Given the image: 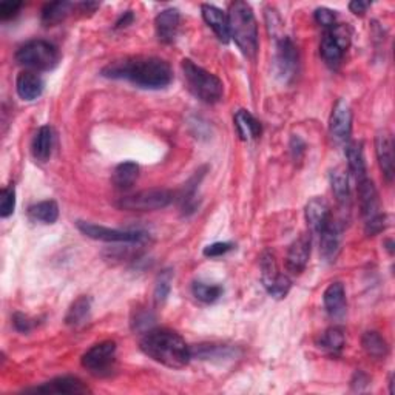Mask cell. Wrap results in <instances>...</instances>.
<instances>
[{
	"label": "cell",
	"instance_id": "6da1fadb",
	"mask_svg": "<svg viewBox=\"0 0 395 395\" xmlns=\"http://www.w3.org/2000/svg\"><path fill=\"white\" fill-rule=\"evenodd\" d=\"M104 77L130 80L139 88L161 90L173 79L172 68L159 58H125L113 60L101 71Z\"/></svg>",
	"mask_w": 395,
	"mask_h": 395
},
{
	"label": "cell",
	"instance_id": "7a4b0ae2",
	"mask_svg": "<svg viewBox=\"0 0 395 395\" xmlns=\"http://www.w3.org/2000/svg\"><path fill=\"white\" fill-rule=\"evenodd\" d=\"M139 347L151 360L170 369H183L192 360L190 346L181 335L170 329L147 330Z\"/></svg>",
	"mask_w": 395,
	"mask_h": 395
},
{
	"label": "cell",
	"instance_id": "3957f363",
	"mask_svg": "<svg viewBox=\"0 0 395 395\" xmlns=\"http://www.w3.org/2000/svg\"><path fill=\"white\" fill-rule=\"evenodd\" d=\"M230 38L235 40L242 55L254 59L258 51V25L254 10L246 2L230 5L227 14Z\"/></svg>",
	"mask_w": 395,
	"mask_h": 395
},
{
	"label": "cell",
	"instance_id": "277c9868",
	"mask_svg": "<svg viewBox=\"0 0 395 395\" xmlns=\"http://www.w3.org/2000/svg\"><path fill=\"white\" fill-rule=\"evenodd\" d=\"M181 67L187 87L195 97L205 104H217L221 101L224 96V85L220 77L196 65L190 59H184Z\"/></svg>",
	"mask_w": 395,
	"mask_h": 395
},
{
	"label": "cell",
	"instance_id": "5b68a950",
	"mask_svg": "<svg viewBox=\"0 0 395 395\" xmlns=\"http://www.w3.org/2000/svg\"><path fill=\"white\" fill-rule=\"evenodd\" d=\"M59 59L58 47L47 40L26 42L16 53L17 64L38 71L53 70L59 64Z\"/></svg>",
	"mask_w": 395,
	"mask_h": 395
},
{
	"label": "cell",
	"instance_id": "8992f818",
	"mask_svg": "<svg viewBox=\"0 0 395 395\" xmlns=\"http://www.w3.org/2000/svg\"><path fill=\"white\" fill-rule=\"evenodd\" d=\"M351 38L352 33L345 23H335L323 36L320 53L330 68H337L341 64L345 53L351 47Z\"/></svg>",
	"mask_w": 395,
	"mask_h": 395
},
{
	"label": "cell",
	"instance_id": "52a82bcc",
	"mask_svg": "<svg viewBox=\"0 0 395 395\" xmlns=\"http://www.w3.org/2000/svg\"><path fill=\"white\" fill-rule=\"evenodd\" d=\"M172 201L173 195L166 188H148V190L122 196L116 202V207L127 212H153L167 207Z\"/></svg>",
	"mask_w": 395,
	"mask_h": 395
},
{
	"label": "cell",
	"instance_id": "ba28073f",
	"mask_svg": "<svg viewBox=\"0 0 395 395\" xmlns=\"http://www.w3.org/2000/svg\"><path fill=\"white\" fill-rule=\"evenodd\" d=\"M77 229L84 233L85 237L105 241V242H125V244H141L146 242L148 235L142 230H119V229H110L104 226H97L93 222L87 221H77Z\"/></svg>",
	"mask_w": 395,
	"mask_h": 395
},
{
	"label": "cell",
	"instance_id": "9c48e42d",
	"mask_svg": "<svg viewBox=\"0 0 395 395\" xmlns=\"http://www.w3.org/2000/svg\"><path fill=\"white\" fill-rule=\"evenodd\" d=\"M116 362V343L112 340L102 341L82 355V366L96 377H105L112 374Z\"/></svg>",
	"mask_w": 395,
	"mask_h": 395
},
{
	"label": "cell",
	"instance_id": "30bf717a",
	"mask_svg": "<svg viewBox=\"0 0 395 395\" xmlns=\"http://www.w3.org/2000/svg\"><path fill=\"white\" fill-rule=\"evenodd\" d=\"M300 56L298 50L289 38H281L276 43L275 75L284 84H289L298 73Z\"/></svg>",
	"mask_w": 395,
	"mask_h": 395
},
{
	"label": "cell",
	"instance_id": "8fae6325",
	"mask_svg": "<svg viewBox=\"0 0 395 395\" xmlns=\"http://www.w3.org/2000/svg\"><path fill=\"white\" fill-rule=\"evenodd\" d=\"M329 133L338 144H347L352 133V110L343 99L335 104L329 121Z\"/></svg>",
	"mask_w": 395,
	"mask_h": 395
},
{
	"label": "cell",
	"instance_id": "7c38bea8",
	"mask_svg": "<svg viewBox=\"0 0 395 395\" xmlns=\"http://www.w3.org/2000/svg\"><path fill=\"white\" fill-rule=\"evenodd\" d=\"M310 235L304 233L300 238H296L287 250L286 267L292 275H300L306 269L310 256Z\"/></svg>",
	"mask_w": 395,
	"mask_h": 395
},
{
	"label": "cell",
	"instance_id": "4fadbf2b",
	"mask_svg": "<svg viewBox=\"0 0 395 395\" xmlns=\"http://www.w3.org/2000/svg\"><path fill=\"white\" fill-rule=\"evenodd\" d=\"M375 153L379 159V166L386 181L392 183L395 173V156H394V141L388 131H380L375 138Z\"/></svg>",
	"mask_w": 395,
	"mask_h": 395
},
{
	"label": "cell",
	"instance_id": "5bb4252c",
	"mask_svg": "<svg viewBox=\"0 0 395 395\" xmlns=\"http://www.w3.org/2000/svg\"><path fill=\"white\" fill-rule=\"evenodd\" d=\"M33 392H42V394H67V395H80V394H90L88 386L79 380L77 377H58L53 379L42 386L33 389Z\"/></svg>",
	"mask_w": 395,
	"mask_h": 395
},
{
	"label": "cell",
	"instance_id": "9a60e30c",
	"mask_svg": "<svg viewBox=\"0 0 395 395\" xmlns=\"http://www.w3.org/2000/svg\"><path fill=\"white\" fill-rule=\"evenodd\" d=\"M306 221L312 233L320 235L332 222V212L329 204L323 198H313L306 205Z\"/></svg>",
	"mask_w": 395,
	"mask_h": 395
},
{
	"label": "cell",
	"instance_id": "2e32d148",
	"mask_svg": "<svg viewBox=\"0 0 395 395\" xmlns=\"http://www.w3.org/2000/svg\"><path fill=\"white\" fill-rule=\"evenodd\" d=\"M179 23H181V16L175 8H167V10L161 11L155 19V28L159 42L163 43H173L178 31Z\"/></svg>",
	"mask_w": 395,
	"mask_h": 395
},
{
	"label": "cell",
	"instance_id": "e0dca14e",
	"mask_svg": "<svg viewBox=\"0 0 395 395\" xmlns=\"http://www.w3.org/2000/svg\"><path fill=\"white\" fill-rule=\"evenodd\" d=\"M357 190H358V200H360L362 213L366 221L382 213L379 192H377V188L369 178H364L362 181H358Z\"/></svg>",
	"mask_w": 395,
	"mask_h": 395
},
{
	"label": "cell",
	"instance_id": "ac0fdd59",
	"mask_svg": "<svg viewBox=\"0 0 395 395\" xmlns=\"http://www.w3.org/2000/svg\"><path fill=\"white\" fill-rule=\"evenodd\" d=\"M320 254L325 261L334 263L341 249V227L332 220L329 226L320 233Z\"/></svg>",
	"mask_w": 395,
	"mask_h": 395
},
{
	"label": "cell",
	"instance_id": "d6986e66",
	"mask_svg": "<svg viewBox=\"0 0 395 395\" xmlns=\"http://www.w3.org/2000/svg\"><path fill=\"white\" fill-rule=\"evenodd\" d=\"M201 13H202L204 22L210 26L215 34H217V38L222 43H229L230 33H229V19L226 13H222L220 8L207 4L201 6Z\"/></svg>",
	"mask_w": 395,
	"mask_h": 395
},
{
	"label": "cell",
	"instance_id": "ffe728a7",
	"mask_svg": "<svg viewBox=\"0 0 395 395\" xmlns=\"http://www.w3.org/2000/svg\"><path fill=\"white\" fill-rule=\"evenodd\" d=\"M16 90L21 99L26 102L36 101L43 93V80L33 71H22L16 79Z\"/></svg>",
	"mask_w": 395,
	"mask_h": 395
},
{
	"label": "cell",
	"instance_id": "44dd1931",
	"mask_svg": "<svg viewBox=\"0 0 395 395\" xmlns=\"http://www.w3.org/2000/svg\"><path fill=\"white\" fill-rule=\"evenodd\" d=\"M323 303L332 318H340L346 312V291L345 286L340 281H335L328 286V289L323 295Z\"/></svg>",
	"mask_w": 395,
	"mask_h": 395
},
{
	"label": "cell",
	"instance_id": "7402d4cb",
	"mask_svg": "<svg viewBox=\"0 0 395 395\" xmlns=\"http://www.w3.org/2000/svg\"><path fill=\"white\" fill-rule=\"evenodd\" d=\"M345 153H346V159H347L349 172H351V175L355 178V181L358 183V181H362V179L367 178L362 142L349 141L346 144Z\"/></svg>",
	"mask_w": 395,
	"mask_h": 395
},
{
	"label": "cell",
	"instance_id": "603a6c76",
	"mask_svg": "<svg viewBox=\"0 0 395 395\" xmlns=\"http://www.w3.org/2000/svg\"><path fill=\"white\" fill-rule=\"evenodd\" d=\"M53 142H55L53 129L50 127V125H42L33 139L31 150H33L34 159L39 161V163H47L51 156Z\"/></svg>",
	"mask_w": 395,
	"mask_h": 395
},
{
	"label": "cell",
	"instance_id": "cb8c5ba5",
	"mask_svg": "<svg viewBox=\"0 0 395 395\" xmlns=\"http://www.w3.org/2000/svg\"><path fill=\"white\" fill-rule=\"evenodd\" d=\"M235 129L242 141L256 139L261 134V124L249 110H238L235 114Z\"/></svg>",
	"mask_w": 395,
	"mask_h": 395
},
{
	"label": "cell",
	"instance_id": "d4e9b609",
	"mask_svg": "<svg viewBox=\"0 0 395 395\" xmlns=\"http://www.w3.org/2000/svg\"><path fill=\"white\" fill-rule=\"evenodd\" d=\"M138 176L139 166L136 163H131V161H127V163H122L114 168L112 181L118 190H129V188H131V185L136 183Z\"/></svg>",
	"mask_w": 395,
	"mask_h": 395
},
{
	"label": "cell",
	"instance_id": "484cf974",
	"mask_svg": "<svg viewBox=\"0 0 395 395\" xmlns=\"http://www.w3.org/2000/svg\"><path fill=\"white\" fill-rule=\"evenodd\" d=\"M330 185L337 202L343 209L349 207V204H351V188H349L347 173L343 168H335L330 173Z\"/></svg>",
	"mask_w": 395,
	"mask_h": 395
},
{
	"label": "cell",
	"instance_id": "4316f807",
	"mask_svg": "<svg viewBox=\"0 0 395 395\" xmlns=\"http://www.w3.org/2000/svg\"><path fill=\"white\" fill-rule=\"evenodd\" d=\"M90 313H92V298L87 295H82L70 306L65 323L71 328H79L82 326L84 323H87V320L90 318Z\"/></svg>",
	"mask_w": 395,
	"mask_h": 395
},
{
	"label": "cell",
	"instance_id": "83f0119b",
	"mask_svg": "<svg viewBox=\"0 0 395 395\" xmlns=\"http://www.w3.org/2000/svg\"><path fill=\"white\" fill-rule=\"evenodd\" d=\"M346 343L345 338V330L338 328V326H332L328 330H325L320 337L318 346L326 351L330 355H338L341 351H343Z\"/></svg>",
	"mask_w": 395,
	"mask_h": 395
},
{
	"label": "cell",
	"instance_id": "f1b7e54d",
	"mask_svg": "<svg viewBox=\"0 0 395 395\" xmlns=\"http://www.w3.org/2000/svg\"><path fill=\"white\" fill-rule=\"evenodd\" d=\"M28 217L36 222L55 224L59 218V205L51 200L38 202L28 209Z\"/></svg>",
	"mask_w": 395,
	"mask_h": 395
},
{
	"label": "cell",
	"instance_id": "f546056e",
	"mask_svg": "<svg viewBox=\"0 0 395 395\" xmlns=\"http://www.w3.org/2000/svg\"><path fill=\"white\" fill-rule=\"evenodd\" d=\"M71 5L70 2H51L43 6L42 10V22L47 26H55L65 21V17L71 13Z\"/></svg>",
	"mask_w": 395,
	"mask_h": 395
},
{
	"label": "cell",
	"instance_id": "4dcf8cb0",
	"mask_svg": "<svg viewBox=\"0 0 395 395\" xmlns=\"http://www.w3.org/2000/svg\"><path fill=\"white\" fill-rule=\"evenodd\" d=\"M362 345L366 354L374 358H384L389 352V346L386 343V340L375 330L366 332L362 338Z\"/></svg>",
	"mask_w": 395,
	"mask_h": 395
},
{
	"label": "cell",
	"instance_id": "1f68e13d",
	"mask_svg": "<svg viewBox=\"0 0 395 395\" xmlns=\"http://www.w3.org/2000/svg\"><path fill=\"white\" fill-rule=\"evenodd\" d=\"M192 349V358L198 357L202 360H213V358H227L233 354L229 346H221V345H200L198 347Z\"/></svg>",
	"mask_w": 395,
	"mask_h": 395
},
{
	"label": "cell",
	"instance_id": "d6a6232c",
	"mask_svg": "<svg viewBox=\"0 0 395 395\" xmlns=\"http://www.w3.org/2000/svg\"><path fill=\"white\" fill-rule=\"evenodd\" d=\"M192 293L196 300L201 303L212 304L222 295V287L218 284H205V283H195L192 286Z\"/></svg>",
	"mask_w": 395,
	"mask_h": 395
},
{
	"label": "cell",
	"instance_id": "836d02e7",
	"mask_svg": "<svg viewBox=\"0 0 395 395\" xmlns=\"http://www.w3.org/2000/svg\"><path fill=\"white\" fill-rule=\"evenodd\" d=\"M172 278H173L172 271H164L159 274L155 284V303L158 306L167 301L170 291H172Z\"/></svg>",
	"mask_w": 395,
	"mask_h": 395
},
{
	"label": "cell",
	"instance_id": "e575fe53",
	"mask_svg": "<svg viewBox=\"0 0 395 395\" xmlns=\"http://www.w3.org/2000/svg\"><path fill=\"white\" fill-rule=\"evenodd\" d=\"M259 264H261L263 284H264V287H267L275 280L278 275H280V272H278V266H276L274 254L272 252H264L261 255V261H259Z\"/></svg>",
	"mask_w": 395,
	"mask_h": 395
},
{
	"label": "cell",
	"instance_id": "d590c367",
	"mask_svg": "<svg viewBox=\"0 0 395 395\" xmlns=\"http://www.w3.org/2000/svg\"><path fill=\"white\" fill-rule=\"evenodd\" d=\"M16 209V190L14 185L5 187L0 192V217L8 218L11 217Z\"/></svg>",
	"mask_w": 395,
	"mask_h": 395
},
{
	"label": "cell",
	"instance_id": "8d00e7d4",
	"mask_svg": "<svg viewBox=\"0 0 395 395\" xmlns=\"http://www.w3.org/2000/svg\"><path fill=\"white\" fill-rule=\"evenodd\" d=\"M291 287H292V281L289 280V276L280 274L271 284L266 287V289H267L269 295H272L274 298L281 300L287 293H289Z\"/></svg>",
	"mask_w": 395,
	"mask_h": 395
},
{
	"label": "cell",
	"instance_id": "74e56055",
	"mask_svg": "<svg viewBox=\"0 0 395 395\" xmlns=\"http://www.w3.org/2000/svg\"><path fill=\"white\" fill-rule=\"evenodd\" d=\"M386 227H388V217H386L384 213H379L377 217L366 221V233L369 237L379 235Z\"/></svg>",
	"mask_w": 395,
	"mask_h": 395
},
{
	"label": "cell",
	"instance_id": "f35d334b",
	"mask_svg": "<svg viewBox=\"0 0 395 395\" xmlns=\"http://www.w3.org/2000/svg\"><path fill=\"white\" fill-rule=\"evenodd\" d=\"M13 325L16 328V330L22 332V334H28L36 326H38V321L30 318L25 313H14L13 317Z\"/></svg>",
	"mask_w": 395,
	"mask_h": 395
},
{
	"label": "cell",
	"instance_id": "ab89813d",
	"mask_svg": "<svg viewBox=\"0 0 395 395\" xmlns=\"http://www.w3.org/2000/svg\"><path fill=\"white\" fill-rule=\"evenodd\" d=\"M313 16H315V22L320 26H325V28H330V26H334L335 21H337L335 11L329 10V8H318Z\"/></svg>",
	"mask_w": 395,
	"mask_h": 395
},
{
	"label": "cell",
	"instance_id": "60d3db41",
	"mask_svg": "<svg viewBox=\"0 0 395 395\" xmlns=\"http://www.w3.org/2000/svg\"><path fill=\"white\" fill-rule=\"evenodd\" d=\"M22 2H13V0H8V2L0 4V19L2 21H10L13 17L17 16V13L21 11Z\"/></svg>",
	"mask_w": 395,
	"mask_h": 395
},
{
	"label": "cell",
	"instance_id": "b9f144b4",
	"mask_svg": "<svg viewBox=\"0 0 395 395\" xmlns=\"http://www.w3.org/2000/svg\"><path fill=\"white\" fill-rule=\"evenodd\" d=\"M232 249H233L232 242H213V244L204 249V255L210 258H217V256L226 255Z\"/></svg>",
	"mask_w": 395,
	"mask_h": 395
},
{
	"label": "cell",
	"instance_id": "7bdbcfd3",
	"mask_svg": "<svg viewBox=\"0 0 395 395\" xmlns=\"http://www.w3.org/2000/svg\"><path fill=\"white\" fill-rule=\"evenodd\" d=\"M155 317L150 312H141L133 321V326L136 330H150V326L153 325Z\"/></svg>",
	"mask_w": 395,
	"mask_h": 395
},
{
	"label": "cell",
	"instance_id": "ee69618b",
	"mask_svg": "<svg viewBox=\"0 0 395 395\" xmlns=\"http://www.w3.org/2000/svg\"><path fill=\"white\" fill-rule=\"evenodd\" d=\"M304 151H306V144L300 136H292L291 139V153L295 161H301Z\"/></svg>",
	"mask_w": 395,
	"mask_h": 395
},
{
	"label": "cell",
	"instance_id": "f6af8a7d",
	"mask_svg": "<svg viewBox=\"0 0 395 395\" xmlns=\"http://www.w3.org/2000/svg\"><path fill=\"white\" fill-rule=\"evenodd\" d=\"M371 6L369 2H363V0H352L351 4H349V10H351L354 14H360L363 16L366 11H367V8Z\"/></svg>",
	"mask_w": 395,
	"mask_h": 395
},
{
	"label": "cell",
	"instance_id": "bcb514c9",
	"mask_svg": "<svg viewBox=\"0 0 395 395\" xmlns=\"http://www.w3.org/2000/svg\"><path fill=\"white\" fill-rule=\"evenodd\" d=\"M133 19H134V16H133V13L131 11H125L121 17H119V21L116 22V25H114V28L116 30H119V28H125V26H129L131 22H133Z\"/></svg>",
	"mask_w": 395,
	"mask_h": 395
}]
</instances>
